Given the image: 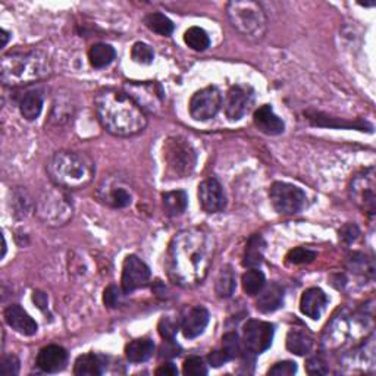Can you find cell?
Listing matches in <instances>:
<instances>
[{
  "instance_id": "cell-49",
  "label": "cell",
  "mask_w": 376,
  "mask_h": 376,
  "mask_svg": "<svg viewBox=\"0 0 376 376\" xmlns=\"http://www.w3.org/2000/svg\"><path fill=\"white\" fill-rule=\"evenodd\" d=\"M2 34H3V46H6V43H8V38H9V33L8 31H2Z\"/></svg>"
},
{
  "instance_id": "cell-8",
  "label": "cell",
  "mask_w": 376,
  "mask_h": 376,
  "mask_svg": "<svg viewBox=\"0 0 376 376\" xmlns=\"http://www.w3.org/2000/svg\"><path fill=\"white\" fill-rule=\"evenodd\" d=\"M269 197L274 209L281 214H296L306 208V192L288 182L276 181L271 186Z\"/></svg>"
},
{
  "instance_id": "cell-43",
  "label": "cell",
  "mask_w": 376,
  "mask_h": 376,
  "mask_svg": "<svg viewBox=\"0 0 376 376\" xmlns=\"http://www.w3.org/2000/svg\"><path fill=\"white\" fill-rule=\"evenodd\" d=\"M359 235H360V231H359V228L354 223L344 225V227L340 230V239L344 243H347V244H350L353 241H356Z\"/></svg>"
},
{
  "instance_id": "cell-38",
  "label": "cell",
  "mask_w": 376,
  "mask_h": 376,
  "mask_svg": "<svg viewBox=\"0 0 376 376\" xmlns=\"http://www.w3.org/2000/svg\"><path fill=\"white\" fill-rule=\"evenodd\" d=\"M182 373L187 376H205L208 375V368L203 359L188 357L184 362V366H182Z\"/></svg>"
},
{
  "instance_id": "cell-6",
  "label": "cell",
  "mask_w": 376,
  "mask_h": 376,
  "mask_svg": "<svg viewBox=\"0 0 376 376\" xmlns=\"http://www.w3.org/2000/svg\"><path fill=\"white\" fill-rule=\"evenodd\" d=\"M164 164L170 179L187 178L197 165V153L186 137L172 135L164 143Z\"/></svg>"
},
{
  "instance_id": "cell-10",
  "label": "cell",
  "mask_w": 376,
  "mask_h": 376,
  "mask_svg": "<svg viewBox=\"0 0 376 376\" xmlns=\"http://www.w3.org/2000/svg\"><path fill=\"white\" fill-rule=\"evenodd\" d=\"M222 106V96L213 85L199 90L190 100V115L196 121H209L218 115Z\"/></svg>"
},
{
  "instance_id": "cell-22",
  "label": "cell",
  "mask_w": 376,
  "mask_h": 376,
  "mask_svg": "<svg viewBox=\"0 0 376 376\" xmlns=\"http://www.w3.org/2000/svg\"><path fill=\"white\" fill-rule=\"evenodd\" d=\"M257 296L259 297L256 300V309L261 313H272L284 303V288L276 283L263 287L262 291Z\"/></svg>"
},
{
  "instance_id": "cell-15",
  "label": "cell",
  "mask_w": 376,
  "mask_h": 376,
  "mask_svg": "<svg viewBox=\"0 0 376 376\" xmlns=\"http://www.w3.org/2000/svg\"><path fill=\"white\" fill-rule=\"evenodd\" d=\"M199 203L206 213H219L227 208V196L217 179L209 178L199 186Z\"/></svg>"
},
{
  "instance_id": "cell-16",
  "label": "cell",
  "mask_w": 376,
  "mask_h": 376,
  "mask_svg": "<svg viewBox=\"0 0 376 376\" xmlns=\"http://www.w3.org/2000/svg\"><path fill=\"white\" fill-rule=\"evenodd\" d=\"M98 196L102 203L113 209H124L131 205L133 195L121 181H104L98 190Z\"/></svg>"
},
{
  "instance_id": "cell-34",
  "label": "cell",
  "mask_w": 376,
  "mask_h": 376,
  "mask_svg": "<svg viewBox=\"0 0 376 376\" xmlns=\"http://www.w3.org/2000/svg\"><path fill=\"white\" fill-rule=\"evenodd\" d=\"M184 41L187 46L196 52H205L210 46V38L208 33L200 27H191L186 31Z\"/></svg>"
},
{
  "instance_id": "cell-20",
  "label": "cell",
  "mask_w": 376,
  "mask_h": 376,
  "mask_svg": "<svg viewBox=\"0 0 376 376\" xmlns=\"http://www.w3.org/2000/svg\"><path fill=\"white\" fill-rule=\"evenodd\" d=\"M253 121L257 130L266 135H279L285 130L284 121L275 115L271 104H263L254 112Z\"/></svg>"
},
{
  "instance_id": "cell-9",
  "label": "cell",
  "mask_w": 376,
  "mask_h": 376,
  "mask_svg": "<svg viewBox=\"0 0 376 376\" xmlns=\"http://www.w3.org/2000/svg\"><path fill=\"white\" fill-rule=\"evenodd\" d=\"M350 197L363 213L373 217L376 209V182L373 168L364 169L360 174L353 177L350 184Z\"/></svg>"
},
{
  "instance_id": "cell-33",
  "label": "cell",
  "mask_w": 376,
  "mask_h": 376,
  "mask_svg": "<svg viewBox=\"0 0 376 376\" xmlns=\"http://www.w3.org/2000/svg\"><path fill=\"white\" fill-rule=\"evenodd\" d=\"M243 289L244 293L247 296H257L259 294L263 287L266 285V279H265V275L262 271H259L256 267V269H250L247 271L244 275H243Z\"/></svg>"
},
{
  "instance_id": "cell-1",
  "label": "cell",
  "mask_w": 376,
  "mask_h": 376,
  "mask_svg": "<svg viewBox=\"0 0 376 376\" xmlns=\"http://www.w3.org/2000/svg\"><path fill=\"white\" fill-rule=\"evenodd\" d=\"M213 235L205 228L179 231L169 245V275L179 285L192 287L208 276L213 262Z\"/></svg>"
},
{
  "instance_id": "cell-18",
  "label": "cell",
  "mask_w": 376,
  "mask_h": 376,
  "mask_svg": "<svg viewBox=\"0 0 376 376\" xmlns=\"http://www.w3.org/2000/svg\"><path fill=\"white\" fill-rule=\"evenodd\" d=\"M5 320L10 328L16 331L21 335L31 337V335L37 334V329H38L37 322L18 305H12V306L6 307Z\"/></svg>"
},
{
  "instance_id": "cell-13",
  "label": "cell",
  "mask_w": 376,
  "mask_h": 376,
  "mask_svg": "<svg viewBox=\"0 0 376 376\" xmlns=\"http://www.w3.org/2000/svg\"><path fill=\"white\" fill-rule=\"evenodd\" d=\"M126 94L142 107V109H148L155 112L157 107L162 104L165 99V93L159 84L155 82H142V84H128Z\"/></svg>"
},
{
  "instance_id": "cell-21",
  "label": "cell",
  "mask_w": 376,
  "mask_h": 376,
  "mask_svg": "<svg viewBox=\"0 0 376 376\" xmlns=\"http://www.w3.org/2000/svg\"><path fill=\"white\" fill-rule=\"evenodd\" d=\"M209 324V311L203 307V306H196L191 307L188 310V313L182 319L181 329L182 334H184L186 338L192 340L197 338L205 332L206 327Z\"/></svg>"
},
{
  "instance_id": "cell-5",
  "label": "cell",
  "mask_w": 376,
  "mask_h": 376,
  "mask_svg": "<svg viewBox=\"0 0 376 376\" xmlns=\"http://www.w3.org/2000/svg\"><path fill=\"white\" fill-rule=\"evenodd\" d=\"M230 24L245 38L262 40L267 31V18L261 3L252 0H234L227 5Z\"/></svg>"
},
{
  "instance_id": "cell-24",
  "label": "cell",
  "mask_w": 376,
  "mask_h": 376,
  "mask_svg": "<svg viewBox=\"0 0 376 376\" xmlns=\"http://www.w3.org/2000/svg\"><path fill=\"white\" fill-rule=\"evenodd\" d=\"M104 371V360L99 354H82L74 364V373L77 376H99Z\"/></svg>"
},
{
  "instance_id": "cell-37",
  "label": "cell",
  "mask_w": 376,
  "mask_h": 376,
  "mask_svg": "<svg viewBox=\"0 0 376 376\" xmlns=\"http://www.w3.org/2000/svg\"><path fill=\"white\" fill-rule=\"evenodd\" d=\"M221 350L227 354L230 360L239 357V354L241 353V346H240V338L237 335V332H228V334L223 335Z\"/></svg>"
},
{
  "instance_id": "cell-26",
  "label": "cell",
  "mask_w": 376,
  "mask_h": 376,
  "mask_svg": "<svg viewBox=\"0 0 376 376\" xmlns=\"http://www.w3.org/2000/svg\"><path fill=\"white\" fill-rule=\"evenodd\" d=\"M287 349L297 356H306L313 349V337L306 331L294 328L287 335Z\"/></svg>"
},
{
  "instance_id": "cell-48",
  "label": "cell",
  "mask_w": 376,
  "mask_h": 376,
  "mask_svg": "<svg viewBox=\"0 0 376 376\" xmlns=\"http://www.w3.org/2000/svg\"><path fill=\"white\" fill-rule=\"evenodd\" d=\"M33 300H34V303H36L40 309L47 307V296H46L45 293H40V291L34 293Z\"/></svg>"
},
{
  "instance_id": "cell-45",
  "label": "cell",
  "mask_w": 376,
  "mask_h": 376,
  "mask_svg": "<svg viewBox=\"0 0 376 376\" xmlns=\"http://www.w3.org/2000/svg\"><path fill=\"white\" fill-rule=\"evenodd\" d=\"M179 354V347L174 342V340H165V344L160 349V357H177Z\"/></svg>"
},
{
  "instance_id": "cell-17",
  "label": "cell",
  "mask_w": 376,
  "mask_h": 376,
  "mask_svg": "<svg viewBox=\"0 0 376 376\" xmlns=\"http://www.w3.org/2000/svg\"><path fill=\"white\" fill-rule=\"evenodd\" d=\"M68 362V353L60 346H46L38 351L37 368L46 373H58L65 369Z\"/></svg>"
},
{
  "instance_id": "cell-44",
  "label": "cell",
  "mask_w": 376,
  "mask_h": 376,
  "mask_svg": "<svg viewBox=\"0 0 376 376\" xmlns=\"http://www.w3.org/2000/svg\"><path fill=\"white\" fill-rule=\"evenodd\" d=\"M120 289H118L115 285H111L107 287L104 289V294H103V303L106 307H116L118 303H120Z\"/></svg>"
},
{
  "instance_id": "cell-40",
  "label": "cell",
  "mask_w": 376,
  "mask_h": 376,
  "mask_svg": "<svg viewBox=\"0 0 376 376\" xmlns=\"http://www.w3.org/2000/svg\"><path fill=\"white\" fill-rule=\"evenodd\" d=\"M297 372V363L294 362H278L274 366L267 371V375H274V376H289L294 375Z\"/></svg>"
},
{
  "instance_id": "cell-3",
  "label": "cell",
  "mask_w": 376,
  "mask_h": 376,
  "mask_svg": "<svg viewBox=\"0 0 376 376\" xmlns=\"http://www.w3.org/2000/svg\"><path fill=\"white\" fill-rule=\"evenodd\" d=\"M47 174L55 186L65 190L87 187L94 178V160L82 152L60 150L47 160Z\"/></svg>"
},
{
  "instance_id": "cell-12",
  "label": "cell",
  "mask_w": 376,
  "mask_h": 376,
  "mask_svg": "<svg viewBox=\"0 0 376 376\" xmlns=\"http://www.w3.org/2000/svg\"><path fill=\"white\" fill-rule=\"evenodd\" d=\"M150 267L140 259V257L131 254L128 256L124 266H122V278H121V285L124 294H131L135 289L143 288L150 281Z\"/></svg>"
},
{
  "instance_id": "cell-36",
  "label": "cell",
  "mask_w": 376,
  "mask_h": 376,
  "mask_svg": "<svg viewBox=\"0 0 376 376\" xmlns=\"http://www.w3.org/2000/svg\"><path fill=\"white\" fill-rule=\"evenodd\" d=\"M131 58L134 62L140 63V65H150V63H153L155 53L152 47L146 45V43L138 41L131 49Z\"/></svg>"
},
{
  "instance_id": "cell-32",
  "label": "cell",
  "mask_w": 376,
  "mask_h": 376,
  "mask_svg": "<svg viewBox=\"0 0 376 376\" xmlns=\"http://www.w3.org/2000/svg\"><path fill=\"white\" fill-rule=\"evenodd\" d=\"M235 274L231 266H223L214 283V291L221 298H230L235 291Z\"/></svg>"
},
{
  "instance_id": "cell-7",
  "label": "cell",
  "mask_w": 376,
  "mask_h": 376,
  "mask_svg": "<svg viewBox=\"0 0 376 376\" xmlns=\"http://www.w3.org/2000/svg\"><path fill=\"white\" fill-rule=\"evenodd\" d=\"M36 213L49 227H63L74 217V205L65 188L55 186L41 192L36 203Z\"/></svg>"
},
{
  "instance_id": "cell-31",
  "label": "cell",
  "mask_w": 376,
  "mask_h": 376,
  "mask_svg": "<svg viewBox=\"0 0 376 376\" xmlns=\"http://www.w3.org/2000/svg\"><path fill=\"white\" fill-rule=\"evenodd\" d=\"M144 24L150 31H153V33H156L159 36H164V37H169L175 30L174 23H172V21L166 15L160 14V12H152V14L146 15Z\"/></svg>"
},
{
  "instance_id": "cell-2",
  "label": "cell",
  "mask_w": 376,
  "mask_h": 376,
  "mask_svg": "<svg viewBox=\"0 0 376 376\" xmlns=\"http://www.w3.org/2000/svg\"><path fill=\"white\" fill-rule=\"evenodd\" d=\"M96 112L104 130L116 137H131L142 133L147 116L126 93L104 90L96 99Z\"/></svg>"
},
{
  "instance_id": "cell-39",
  "label": "cell",
  "mask_w": 376,
  "mask_h": 376,
  "mask_svg": "<svg viewBox=\"0 0 376 376\" xmlns=\"http://www.w3.org/2000/svg\"><path fill=\"white\" fill-rule=\"evenodd\" d=\"M159 334L164 340H174L177 332H178V325L177 322L172 320L170 318H162L159 322Z\"/></svg>"
},
{
  "instance_id": "cell-42",
  "label": "cell",
  "mask_w": 376,
  "mask_h": 376,
  "mask_svg": "<svg viewBox=\"0 0 376 376\" xmlns=\"http://www.w3.org/2000/svg\"><path fill=\"white\" fill-rule=\"evenodd\" d=\"M306 368H307V372L310 375H325V373L329 372L325 360L322 357H318V356L309 359Z\"/></svg>"
},
{
  "instance_id": "cell-23",
  "label": "cell",
  "mask_w": 376,
  "mask_h": 376,
  "mask_svg": "<svg viewBox=\"0 0 376 376\" xmlns=\"http://www.w3.org/2000/svg\"><path fill=\"white\" fill-rule=\"evenodd\" d=\"M265 249H266V243L262 235L259 234L252 235L245 245L243 265L245 267H249V269H256V267H259L263 262Z\"/></svg>"
},
{
  "instance_id": "cell-46",
  "label": "cell",
  "mask_w": 376,
  "mask_h": 376,
  "mask_svg": "<svg viewBox=\"0 0 376 376\" xmlns=\"http://www.w3.org/2000/svg\"><path fill=\"white\" fill-rule=\"evenodd\" d=\"M209 363H210V366L213 368H219L222 366V364H225L227 362H230V357L227 356V354H225L222 350H217V351H212L209 354Z\"/></svg>"
},
{
  "instance_id": "cell-4",
  "label": "cell",
  "mask_w": 376,
  "mask_h": 376,
  "mask_svg": "<svg viewBox=\"0 0 376 376\" xmlns=\"http://www.w3.org/2000/svg\"><path fill=\"white\" fill-rule=\"evenodd\" d=\"M50 72V59L45 52L40 49H24L10 52L2 58L0 77L3 84L16 87L46 78Z\"/></svg>"
},
{
  "instance_id": "cell-29",
  "label": "cell",
  "mask_w": 376,
  "mask_h": 376,
  "mask_svg": "<svg viewBox=\"0 0 376 376\" xmlns=\"http://www.w3.org/2000/svg\"><path fill=\"white\" fill-rule=\"evenodd\" d=\"M43 111V96L38 91H28L19 102V112L27 121H34Z\"/></svg>"
},
{
  "instance_id": "cell-14",
  "label": "cell",
  "mask_w": 376,
  "mask_h": 376,
  "mask_svg": "<svg viewBox=\"0 0 376 376\" xmlns=\"http://www.w3.org/2000/svg\"><path fill=\"white\" fill-rule=\"evenodd\" d=\"M254 94L249 85H232L225 102V115L231 121H240L253 104Z\"/></svg>"
},
{
  "instance_id": "cell-35",
  "label": "cell",
  "mask_w": 376,
  "mask_h": 376,
  "mask_svg": "<svg viewBox=\"0 0 376 376\" xmlns=\"http://www.w3.org/2000/svg\"><path fill=\"white\" fill-rule=\"evenodd\" d=\"M318 257L315 250H310L307 247H297L287 254V263L289 265H307L311 263Z\"/></svg>"
},
{
  "instance_id": "cell-41",
  "label": "cell",
  "mask_w": 376,
  "mask_h": 376,
  "mask_svg": "<svg viewBox=\"0 0 376 376\" xmlns=\"http://www.w3.org/2000/svg\"><path fill=\"white\" fill-rule=\"evenodd\" d=\"M19 372V360L14 354H9L2 362V375L3 376H15Z\"/></svg>"
},
{
  "instance_id": "cell-19",
  "label": "cell",
  "mask_w": 376,
  "mask_h": 376,
  "mask_svg": "<svg viewBox=\"0 0 376 376\" xmlns=\"http://www.w3.org/2000/svg\"><path fill=\"white\" fill-rule=\"evenodd\" d=\"M329 303L328 296L320 288H309L300 298V310L310 319L318 320Z\"/></svg>"
},
{
  "instance_id": "cell-30",
  "label": "cell",
  "mask_w": 376,
  "mask_h": 376,
  "mask_svg": "<svg viewBox=\"0 0 376 376\" xmlns=\"http://www.w3.org/2000/svg\"><path fill=\"white\" fill-rule=\"evenodd\" d=\"M9 205H10V209H12V214L18 219L27 218L34 208L33 201H31L30 196L27 195V191L21 188H16L10 192Z\"/></svg>"
},
{
  "instance_id": "cell-25",
  "label": "cell",
  "mask_w": 376,
  "mask_h": 376,
  "mask_svg": "<svg viewBox=\"0 0 376 376\" xmlns=\"http://www.w3.org/2000/svg\"><path fill=\"white\" fill-rule=\"evenodd\" d=\"M155 353V342L150 338H138L126 344L125 356L131 363L147 362Z\"/></svg>"
},
{
  "instance_id": "cell-28",
  "label": "cell",
  "mask_w": 376,
  "mask_h": 376,
  "mask_svg": "<svg viewBox=\"0 0 376 376\" xmlns=\"http://www.w3.org/2000/svg\"><path fill=\"white\" fill-rule=\"evenodd\" d=\"M116 56V52L111 45L106 43H98L89 50V60L91 67L96 69H103L109 67Z\"/></svg>"
},
{
  "instance_id": "cell-47",
  "label": "cell",
  "mask_w": 376,
  "mask_h": 376,
  "mask_svg": "<svg viewBox=\"0 0 376 376\" xmlns=\"http://www.w3.org/2000/svg\"><path fill=\"white\" fill-rule=\"evenodd\" d=\"M156 375L159 376H177L178 375V369L175 364H172V363H166V364H162V366L157 368Z\"/></svg>"
},
{
  "instance_id": "cell-27",
  "label": "cell",
  "mask_w": 376,
  "mask_h": 376,
  "mask_svg": "<svg viewBox=\"0 0 376 376\" xmlns=\"http://www.w3.org/2000/svg\"><path fill=\"white\" fill-rule=\"evenodd\" d=\"M162 203H164V209L168 217H179V214L184 213L187 210L188 205V197L182 190H175V191H168L162 195Z\"/></svg>"
},
{
  "instance_id": "cell-11",
  "label": "cell",
  "mask_w": 376,
  "mask_h": 376,
  "mask_svg": "<svg viewBox=\"0 0 376 376\" xmlns=\"http://www.w3.org/2000/svg\"><path fill=\"white\" fill-rule=\"evenodd\" d=\"M275 327L269 322L249 320L243 329V341L249 353L261 354L272 346Z\"/></svg>"
}]
</instances>
